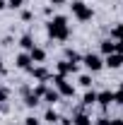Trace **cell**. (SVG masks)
I'll return each mask as SVG.
<instances>
[{"label": "cell", "mask_w": 123, "mask_h": 125, "mask_svg": "<svg viewBox=\"0 0 123 125\" xmlns=\"http://www.w3.org/2000/svg\"><path fill=\"white\" fill-rule=\"evenodd\" d=\"M48 36L51 39H56V41H65L68 36H70V27H68V19L63 15H58V17H53L51 22H48Z\"/></svg>", "instance_id": "6da1fadb"}, {"label": "cell", "mask_w": 123, "mask_h": 125, "mask_svg": "<svg viewBox=\"0 0 123 125\" xmlns=\"http://www.w3.org/2000/svg\"><path fill=\"white\" fill-rule=\"evenodd\" d=\"M70 7H73V15H75L77 19H80V22H89V19L94 17L92 7H89V5H85L82 0H75V2H73Z\"/></svg>", "instance_id": "7a4b0ae2"}, {"label": "cell", "mask_w": 123, "mask_h": 125, "mask_svg": "<svg viewBox=\"0 0 123 125\" xmlns=\"http://www.w3.org/2000/svg\"><path fill=\"white\" fill-rule=\"evenodd\" d=\"M53 84H56V89H58L61 96H73V94H75V87L63 77V75H56V77H53Z\"/></svg>", "instance_id": "3957f363"}, {"label": "cell", "mask_w": 123, "mask_h": 125, "mask_svg": "<svg viewBox=\"0 0 123 125\" xmlns=\"http://www.w3.org/2000/svg\"><path fill=\"white\" fill-rule=\"evenodd\" d=\"M82 62H85V65H87V67H89L92 72H97V70H101V65H104V60H101V58H99L97 53H87V55L82 58Z\"/></svg>", "instance_id": "277c9868"}, {"label": "cell", "mask_w": 123, "mask_h": 125, "mask_svg": "<svg viewBox=\"0 0 123 125\" xmlns=\"http://www.w3.org/2000/svg\"><path fill=\"white\" fill-rule=\"evenodd\" d=\"M104 65H106V67H111V70H118V67L123 65V53H111V55H106Z\"/></svg>", "instance_id": "5b68a950"}, {"label": "cell", "mask_w": 123, "mask_h": 125, "mask_svg": "<svg viewBox=\"0 0 123 125\" xmlns=\"http://www.w3.org/2000/svg\"><path fill=\"white\" fill-rule=\"evenodd\" d=\"M22 94H24V106H29V108H36V106H39V99H41V96H36L34 92H29V87H24Z\"/></svg>", "instance_id": "8992f818"}, {"label": "cell", "mask_w": 123, "mask_h": 125, "mask_svg": "<svg viewBox=\"0 0 123 125\" xmlns=\"http://www.w3.org/2000/svg\"><path fill=\"white\" fill-rule=\"evenodd\" d=\"M70 72H77V62H68V60H63L58 62V75H70Z\"/></svg>", "instance_id": "52a82bcc"}, {"label": "cell", "mask_w": 123, "mask_h": 125, "mask_svg": "<svg viewBox=\"0 0 123 125\" xmlns=\"http://www.w3.org/2000/svg\"><path fill=\"white\" fill-rule=\"evenodd\" d=\"M29 58H31V62H44V60H46V51L39 48V46H34L29 51Z\"/></svg>", "instance_id": "ba28073f"}, {"label": "cell", "mask_w": 123, "mask_h": 125, "mask_svg": "<svg viewBox=\"0 0 123 125\" xmlns=\"http://www.w3.org/2000/svg\"><path fill=\"white\" fill-rule=\"evenodd\" d=\"M97 101H99L104 108L111 106V104H113V92H109V89H106V92H99V94H97Z\"/></svg>", "instance_id": "9c48e42d"}, {"label": "cell", "mask_w": 123, "mask_h": 125, "mask_svg": "<svg viewBox=\"0 0 123 125\" xmlns=\"http://www.w3.org/2000/svg\"><path fill=\"white\" fill-rule=\"evenodd\" d=\"M73 125H92V118H89L87 113H82V111H77L75 115H73Z\"/></svg>", "instance_id": "30bf717a"}, {"label": "cell", "mask_w": 123, "mask_h": 125, "mask_svg": "<svg viewBox=\"0 0 123 125\" xmlns=\"http://www.w3.org/2000/svg\"><path fill=\"white\" fill-rule=\"evenodd\" d=\"M17 67H19V70H29V67H31L29 53H19V55H17Z\"/></svg>", "instance_id": "8fae6325"}, {"label": "cell", "mask_w": 123, "mask_h": 125, "mask_svg": "<svg viewBox=\"0 0 123 125\" xmlns=\"http://www.w3.org/2000/svg\"><path fill=\"white\" fill-rule=\"evenodd\" d=\"M29 72H31L36 79H41V82H48V70H46V67H34V65H31Z\"/></svg>", "instance_id": "7c38bea8"}, {"label": "cell", "mask_w": 123, "mask_h": 125, "mask_svg": "<svg viewBox=\"0 0 123 125\" xmlns=\"http://www.w3.org/2000/svg\"><path fill=\"white\" fill-rule=\"evenodd\" d=\"M44 99H46L48 104L53 106L56 101H61V94H58V89H48V87H46V92H44Z\"/></svg>", "instance_id": "4fadbf2b"}, {"label": "cell", "mask_w": 123, "mask_h": 125, "mask_svg": "<svg viewBox=\"0 0 123 125\" xmlns=\"http://www.w3.org/2000/svg\"><path fill=\"white\" fill-rule=\"evenodd\" d=\"M101 53H106V55L116 53V43H111V39H104L101 41Z\"/></svg>", "instance_id": "5bb4252c"}, {"label": "cell", "mask_w": 123, "mask_h": 125, "mask_svg": "<svg viewBox=\"0 0 123 125\" xmlns=\"http://www.w3.org/2000/svg\"><path fill=\"white\" fill-rule=\"evenodd\" d=\"M65 60H68V62H80L82 55H80L77 51H73V48H68V51H65Z\"/></svg>", "instance_id": "9a60e30c"}, {"label": "cell", "mask_w": 123, "mask_h": 125, "mask_svg": "<svg viewBox=\"0 0 123 125\" xmlns=\"http://www.w3.org/2000/svg\"><path fill=\"white\" fill-rule=\"evenodd\" d=\"M19 46L24 48V51H31V48H34V39H31L29 34H24V36L19 39Z\"/></svg>", "instance_id": "2e32d148"}, {"label": "cell", "mask_w": 123, "mask_h": 125, "mask_svg": "<svg viewBox=\"0 0 123 125\" xmlns=\"http://www.w3.org/2000/svg\"><path fill=\"white\" fill-rule=\"evenodd\" d=\"M82 104H85V106L97 104V92H87V94H85V99H82Z\"/></svg>", "instance_id": "e0dca14e"}, {"label": "cell", "mask_w": 123, "mask_h": 125, "mask_svg": "<svg viewBox=\"0 0 123 125\" xmlns=\"http://www.w3.org/2000/svg\"><path fill=\"white\" fill-rule=\"evenodd\" d=\"M111 36H113L116 41H123V22H121V24H116V27H113V31H111Z\"/></svg>", "instance_id": "ac0fdd59"}, {"label": "cell", "mask_w": 123, "mask_h": 125, "mask_svg": "<svg viewBox=\"0 0 123 125\" xmlns=\"http://www.w3.org/2000/svg\"><path fill=\"white\" fill-rule=\"evenodd\" d=\"M58 118H61V115H58L53 108H48V111H46V115H44V120H48V123H58Z\"/></svg>", "instance_id": "d6986e66"}, {"label": "cell", "mask_w": 123, "mask_h": 125, "mask_svg": "<svg viewBox=\"0 0 123 125\" xmlns=\"http://www.w3.org/2000/svg\"><path fill=\"white\" fill-rule=\"evenodd\" d=\"M77 82H80V84H82L85 89H89V87H92V77H89V75H82V77L77 79Z\"/></svg>", "instance_id": "ffe728a7"}, {"label": "cell", "mask_w": 123, "mask_h": 125, "mask_svg": "<svg viewBox=\"0 0 123 125\" xmlns=\"http://www.w3.org/2000/svg\"><path fill=\"white\" fill-rule=\"evenodd\" d=\"M113 104H121V106H123V84H121V89L113 94Z\"/></svg>", "instance_id": "44dd1931"}, {"label": "cell", "mask_w": 123, "mask_h": 125, "mask_svg": "<svg viewBox=\"0 0 123 125\" xmlns=\"http://www.w3.org/2000/svg\"><path fill=\"white\" fill-rule=\"evenodd\" d=\"M22 5H24V0H7V7H12V10L22 7Z\"/></svg>", "instance_id": "7402d4cb"}, {"label": "cell", "mask_w": 123, "mask_h": 125, "mask_svg": "<svg viewBox=\"0 0 123 125\" xmlns=\"http://www.w3.org/2000/svg\"><path fill=\"white\" fill-rule=\"evenodd\" d=\"M7 96H10V92H7L5 87H0V104H5V101H7Z\"/></svg>", "instance_id": "603a6c76"}, {"label": "cell", "mask_w": 123, "mask_h": 125, "mask_svg": "<svg viewBox=\"0 0 123 125\" xmlns=\"http://www.w3.org/2000/svg\"><path fill=\"white\" fill-rule=\"evenodd\" d=\"M97 125H111V118L104 115V118H99V120H97Z\"/></svg>", "instance_id": "cb8c5ba5"}, {"label": "cell", "mask_w": 123, "mask_h": 125, "mask_svg": "<svg viewBox=\"0 0 123 125\" xmlns=\"http://www.w3.org/2000/svg\"><path fill=\"white\" fill-rule=\"evenodd\" d=\"M24 123H27V125H39V120H36V118H34V115H29V118H27V120H24Z\"/></svg>", "instance_id": "d4e9b609"}, {"label": "cell", "mask_w": 123, "mask_h": 125, "mask_svg": "<svg viewBox=\"0 0 123 125\" xmlns=\"http://www.w3.org/2000/svg\"><path fill=\"white\" fill-rule=\"evenodd\" d=\"M22 19H24V22H29V19H31V12H29V10H24V12H22Z\"/></svg>", "instance_id": "484cf974"}, {"label": "cell", "mask_w": 123, "mask_h": 125, "mask_svg": "<svg viewBox=\"0 0 123 125\" xmlns=\"http://www.w3.org/2000/svg\"><path fill=\"white\" fill-rule=\"evenodd\" d=\"M58 125H73V120H68V118H58Z\"/></svg>", "instance_id": "4316f807"}, {"label": "cell", "mask_w": 123, "mask_h": 125, "mask_svg": "<svg viewBox=\"0 0 123 125\" xmlns=\"http://www.w3.org/2000/svg\"><path fill=\"white\" fill-rule=\"evenodd\" d=\"M111 125H123V120H121V118H113V120H111Z\"/></svg>", "instance_id": "83f0119b"}, {"label": "cell", "mask_w": 123, "mask_h": 125, "mask_svg": "<svg viewBox=\"0 0 123 125\" xmlns=\"http://www.w3.org/2000/svg\"><path fill=\"white\" fill-rule=\"evenodd\" d=\"M48 2H51V5H63L65 0H48Z\"/></svg>", "instance_id": "f1b7e54d"}, {"label": "cell", "mask_w": 123, "mask_h": 125, "mask_svg": "<svg viewBox=\"0 0 123 125\" xmlns=\"http://www.w3.org/2000/svg\"><path fill=\"white\" fill-rule=\"evenodd\" d=\"M5 7H7V2H5V0H0V10H5Z\"/></svg>", "instance_id": "f546056e"}, {"label": "cell", "mask_w": 123, "mask_h": 125, "mask_svg": "<svg viewBox=\"0 0 123 125\" xmlns=\"http://www.w3.org/2000/svg\"><path fill=\"white\" fill-rule=\"evenodd\" d=\"M2 72H5V67H2V62H0V75H2Z\"/></svg>", "instance_id": "4dcf8cb0"}]
</instances>
